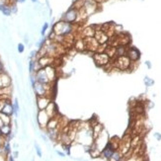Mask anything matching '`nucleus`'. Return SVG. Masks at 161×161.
Wrapping results in <instances>:
<instances>
[{"label":"nucleus","mask_w":161,"mask_h":161,"mask_svg":"<svg viewBox=\"0 0 161 161\" xmlns=\"http://www.w3.org/2000/svg\"><path fill=\"white\" fill-rule=\"evenodd\" d=\"M10 84H11V80L9 76L4 72L0 73V89L10 86Z\"/></svg>","instance_id":"9d476101"},{"label":"nucleus","mask_w":161,"mask_h":161,"mask_svg":"<svg viewBox=\"0 0 161 161\" xmlns=\"http://www.w3.org/2000/svg\"><path fill=\"white\" fill-rule=\"evenodd\" d=\"M127 54H128V58H130L131 60H133V61L139 60V57H140V52L139 51V49H136V48H131L128 51Z\"/></svg>","instance_id":"1a4fd4ad"},{"label":"nucleus","mask_w":161,"mask_h":161,"mask_svg":"<svg viewBox=\"0 0 161 161\" xmlns=\"http://www.w3.org/2000/svg\"><path fill=\"white\" fill-rule=\"evenodd\" d=\"M52 31L58 36H62V37H67L68 35H70L73 31V26L71 23H68L64 20L55 23L52 27Z\"/></svg>","instance_id":"f257e3e1"},{"label":"nucleus","mask_w":161,"mask_h":161,"mask_svg":"<svg viewBox=\"0 0 161 161\" xmlns=\"http://www.w3.org/2000/svg\"><path fill=\"white\" fill-rule=\"evenodd\" d=\"M0 117H1V119H2V121H3L4 124H10L11 123L10 116H7V115H5V114L0 113Z\"/></svg>","instance_id":"6ab92c4d"},{"label":"nucleus","mask_w":161,"mask_h":161,"mask_svg":"<svg viewBox=\"0 0 161 161\" xmlns=\"http://www.w3.org/2000/svg\"><path fill=\"white\" fill-rule=\"evenodd\" d=\"M48 86L49 85L40 83L37 81L36 84H35V86L33 87L37 97H44V96H46V94H48Z\"/></svg>","instance_id":"20e7f679"},{"label":"nucleus","mask_w":161,"mask_h":161,"mask_svg":"<svg viewBox=\"0 0 161 161\" xmlns=\"http://www.w3.org/2000/svg\"><path fill=\"white\" fill-rule=\"evenodd\" d=\"M35 76H36V79H37L38 82L46 84V85H49V84L51 83V80H49L48 73H46L45 67H42V68L38 69L36 71V75Z\"/></svg>","instance_id":"7ed1b4c3"},{"label":"nucleus","mask_w":161,"mask_h":161,"mask_svg":"<svg viewBox=\"0 0 161 161\" xmlns=\"http://www.w3.org/2000/svg\"><path fill=\"white\" fill-rule=\"evenodd\" d=\"M32 2H33V3H36V2H38V0H31Z\"/></svg>","instance_id":"ea45409f"},{"label":"nucleus","mask_w":161,"mask_h":161,"mask_svg":"<svg viewBox=\"0 0 161 161\" xmlns=\"http://www.w3.org/2000/svg\"><path fill=\"white\" fill-rule=\"evenodd\" d=\"M144 83H145L146 86H151V85H153L154 81L152 80V79L149 78V77H145L144 78Z\"/></svg>","instance_id":"5701e85b"},{"label":"nucleus","mask_w":161,"mask_h":161,"mask_svg":"<svg viewBox=\"0 0 161 161\" xmlns=\"http://www.w3.org/2000/svg\"><path fill=\"white\" fill-rule=\"evenodd\" d=\"M11 0H0V11H2L7 5H10Z\"/></svg>","instance_id":"aec40b11"},{"label":"nucleus","mask_w":161,"mask_h":161,"mask_svg":"<svg viewBox=\"0 0 161 161\" xmlns=\"http://www.w3.org/2000/svg\"><path fill=\"white\" fill-rule=\"evenodd\" d=\"M51 58L48 57H41L40 58V60H39V65L40 67H46V66H48L49 65V63H51Z\"/></svg>","instance_id":"ddd939ff"},{"label":"nucleus","mask_w":161,"mask_h":161,"mask_svg":"<svg viewBox=\"0 0 161 161\" xmlns=\"http://www.w3.org/2000/svg\"><path fill=\"white\" fill-rule=\"evenodd\" d=\"M30 81H31V84H32V86H35V84H36L37 82V79H36V76H33V75H31V77H30Z\"/></svg>","instance_id":"a878e982"},{"label":"nucleus","mask_w":161,"mask_h":161,"mask_svg":"<svg viewBox=\"0 0 161 161\" xmlns=\"http://www.w3.org/2000/svg\"><path fill=\"white\" fill-rule=\"evenodd\" d=\"M48 136L49 137V139L51 140H57V136H58V133L57 131V128H49L48 131Z\"/></svg>","instance_id":"4468645a"},{"label":"nucleus","mask_w":161,"mask_h":161,"mask_svg":"<svg viewBox=\"0 0 161 161\" xmlns=\"http://www.w3.org/2000/svg\"><path fill=\"white\" fill-rule=\"evenodd\" d=\"M13 107H14V114H15V116L17 117L18 116V113H19V103H18V99H15V101H14L13 103Z\"/></svg>","instance_id":"a211bd4d"},{"label":"nucleus","mask_w":161,"mask_h":161,"mask_svg":"<svg viewBox=\"0 0 161 161\" xmlns=\"http://www.w3.org/2000/svg\"><path fill=\"white\" fill-rule=\"evenodd\" d=\"M0 131H1V134L4 136H7L8 134L11 133V127H10V124H4L0 128Z\"/></svg>","instance_id":"f8f14e48"},{"label":"nucleus","mask_w":161,"mask_h":161,"mask_svg":"<svg viewBox=\"0 0 161 161\" xmlns=\"http://www.w3.org/2000/svg\"><path fill=\"white\" fill-rule=\"evenodd\" d=\"M48 28H49V24L48 23H45L43 26V28H42V31H41V34H42V36H44V35L46 34V30H48Z\"/></svg>","instance_id":"393cba45"},{"label":"nucleus","mask_w":161,"mask_h":161,"mask_svg":"<svg viewBox=\"0 0 161 161\" xmlns=\"http://www.w3.org/2000/svg\"><path fill=\"white\" fill-rule=\"evenodd\" d=\"M116 54L119 55V57H123L125 54V49L124 46H120L116 49Z\"/></svg>","instance_id":"dca6fc26"},{"label":"nucleus","mask_w":161,"mask_h":161,"mask_svg":"<svg viewBox=\"0 0 161 161\" xmlns=\"http://www.w3.org/2000/svg\"><path fill=\"white\" fill-rule=\"evenodd\" d=\"M116 149H117V146L115 145V143H114L113 141L108 142L106 147H105L104 150H103L104 157L106 158V159H112V157H113L114 153H115Z\"/></svg>","instance_id":"39448f33"},{"label":"nucleus","mask_w":161,"mask_h":161,"mask_svg":"<svg viewBox=\"0 0 161 161\" xmlns=\"http://www.w3.org/2000/svg\"><path fill=\"white\" fill-rule=\"evenodd\" d=\"M146 65H147L148 68H151V63H150V61H146Z\"/></svg>","instance_id":"72a5a7b5"},{"label":"nucleus","mask_w":161,"mask_h":161,"mask_svg":"<svg viewBox=\"0 0 161 161\" xmlns=\"http://www.w3.org/2000/svg\"><path fill=\"white\" fill-rule=\"evenodd\" d=\"M57 153L58 154V155H59V156H61V157H64V156H65V154H64V153H62V152H60V151H57Z\"/></svg>","instance_id":"473e14b6"},{"label":"nucleus","mask_w":161,"mask_h":161,"mask_svg":"<svg viewBox=\"0 0 161 161\" xmlns=\"http://www.w3.org/2000/svg\"><path fill=\"white\" fill-rule=\"evenodd\" d=\"M42 139H43L44 140H45V142H48V139H46V137L45 136H44V134H42Z\"/></svg>","instance_id":"c9c22d12"},{"label":"nucleus","mask_w":161,"mask_h":161,"mask_svg":"<svg viewBox=\"0 0 161 161\" xmlns=\"http://www.w3.org/2000/svg\"><path fill=\"white\" fill-rule=\"evenodd\" d=\"M79 17H80L79 10L77 9V8H75L74 6H71L68 10L66 11V13L63 15L62 20L73 24V23L77 22V19L79 18Z\"/></svg>","instance_id":"f03ea898"},{"label":"nucleus","mask_w":161,"mask_h":161,"mask_svg":"<svg viewBox=\"0 0 161 161\" xmlns=\"http://www.w3.org/2000/svg\"><path fill=\"white\" fill-rule=\"evenodd\" d=\"M24 40H25V43H26V44H28V43H29V39H28V36H25V39H24Z\"/></svg>","instance_id":"e433bc0d"},{"label":"nucleus","mask_w":161,"mask_h":161,"mask_svg":"<svg viewBox=\"0 0 161 161\" xmlns=\"http://www.w3.org/2000/svg\"><path fill=\"white\" fill-rule=\"evenodd\" d=\"M26 0H17V2H19V3H24Z\"/></svg>","instance_id":"4c0bfd02"},{"label":"nucleus","mask_w":161,"mask_h":161,"mask_svg":"<svg viewBox=\"0 0 161 161\" xmlns=\"http://www.w3.org/2000/svg\"><path fill=\"white\" fill-rule=\"evenodd\" d=\"M49 99L46 96L44 97H37V106L39 110H46V108L49 106Z\"/></svg>","instance_id":"6e6552de"},{"label":"nucleus","mask_w":161,"mask_h":161,"mask_svg":"<svg viewBox=\"0 0 161 161\" xmlns=\"http://www.w3.org/2000/svg\"><path fill=\"white\" fill-rule=\"evenodd\" d=\"M36 54H37V51H31V54H30V58H31V59H33V58L36 57Z\"/></svg>","instance_id":"c756f323"},{"label":"nucleus","mask_w":161,"mask_h":161,"mask_svg":"<svg viewBox=\"0 0 161 161\" xmlns=\"http://www.w3.org/2000/svg\"><path fill=\"white\" fill-rule=\"evenodd\" d=\"M36 65H37V62L35 61L34 59H31L30 62H29V71L31 73H33L36 69Z\"/></svg>","instance_id":"f3484780"},{"label":"nucleus","mask_w":161,"mask_h":161,"mask_svg":"<svg viewBox=\"0 0 161 161\" xmlns=\"http://www.w3.org/2000/svg\"><path fill=\"white\" fill-rule=\"evenodd\" d=\"M3 151H4V153L5 155H7V154H9L10 152H11V149H10V144H9V142H6L5 144L3 145Z\"/></svg>","instance_id":"4be33fe9"},{"label":"nucleus","mask_w":161,"mask_h":161,"mask_svg":"<svg viewBox=\"0 0 161 161\" xmlns=\"http://www.w3.org/2000/svg\"><path fill=\"white\" fill-rule=\"evenodd\" d=\"M4 125V123H3V121H2V119H1V117H0V128L2 127V125Z\"/></svg>","instance_id":"f704fd0d"},{"label":"nucleus","mask_w":161,"mask_h":161,"mask_svg":"<svg viewBox=\"0 0 161 161\" xmlns=\"http://www.w3.org/2000/svg\"><path fill=\"white\" fill-rule=\"evenodd\" d=\"M24 49H25V46L23 44H19L18 45V51L20 52V54H22L23 51H24Z\"/></svg>","instance_id":"cd10ccee"},{"label":"nucleus","mask_w":161,"mask_h":161,"mask_svg":"<svg viewBox=\"0 0 161 161\" xmlns=\"http://www.w3.org/2000/svg\"><path fill=\"white\" fill-rule=\"evenodd\" d=\"M2 114H5V115L7 116H12L14 114V107H13V104L10 103V101L6 99L5 100V103L3 105V107H2V110L1 112Z\"/></svg>","instance_id":"0eeeda50"},{"label":"nucleus","mask_w":161,"mask_h":161,"mask_svg":"<svg viewBox=\"0 0 161 161\" xmlns=\"http://www.w3.org/2000/svg\"><path fill=\"white\" fill-rule=\"evenodd\" d=\"M49 119H51V117L48 115V113L46 112V110H39L37 120L41 127H46V125H48Z\"/></svg>","instance_id":"423d86ee"},{"label":"nucleus","mask_w":161,"mask_h":161,"mask_svg":"<svg viewBox=\"0 0 161 161\" xmlns=\"http://www.w3.org/2000/svg\"><path fill=\"white\" fill-rule=\"evenodd\" d=\"M10 8H11V12L12 13H17V6H16V4H12V5H10Z\"/></svg>","instance_id":"c85d7f7f"},{"label":"nucleus","mask_w":161,"mask_h":161,"mask_svg":"<svg viewBox=\"0 0 161 161\" xmlns=\"http://www.w3.org/2000/svg\"><path fill=\"white\" fill-rule=\"evenodd\" d=\"M113 160H121V156H120V154L118 153V152L115 151V153H114L113 157H112Z\"/></svg>","instance_id":"bb28decb"},{"label":"nucleus","mask_w":161,"mask_h":161,"mask_svg":"<svg viewBox=\"0 0 161 161\" xmlns=\"http://www.w3.org/2000/svg\"><path fill=\"white\" fill-rule=\"evenodd\" d=\"M35 147H36V151H37V154L39 157H42L43 156V153H42V150H41V147L37 143H35Z\"/></svg>","instance_id":"b1692460"},{"label":"nucleus","mask_w":161,"mask_h":161,"mask_svg":"<svg viewBox=\"0 0 161 161\" xmlns=\"http://www.w3.org/2000/svg\"><path fill=\"white\" fill-rule=\"evenodd\" d=\"M130 61H131V59L128 58V57H125V55L120 57L118 59V66L121 69H125L130 66V63H131Z\"/></svg>","instance_id":"9b49d317"},{"label":"nucleus","mask_w":161,"mask_h":161,"mask_svg":"<svg viewBox=\"0 0 161 161\" xmlns=\"http://www.w3.org/2000/svg\"><path fill=\"white\" fill-rule=\"evenodd\" d=\"M1 12L3 13V15H5V16H10L11 14H12V12H11V8H10V5H7V6L5 7L4 9L1 11Z\"/></svg>","instance_id":"412c9836"},{"label":"nucleus","mask_w":161,"mask_h":161,"mask_svg":"<svg viewBox=\"0 0 161 161\" xmlns=\"http://www.w3.org/2000/svg\"><path fill=\"white\" fill-rule=\"evenodd\" d=\"M154 137H155V139H156L160 140V139H161V134H160V133H154Z\"/></svg>","instance_id":"7c9ffc66"},{"label":"nucleus","mask_w":161,"mask_h":161,"mask_svg":"<svg viewBox=\"0 0 161 161\" xmlns=\"http://www.w3.org/2000/svg\"><path fill=\"white\" fill-rule=\"evenodd\" d=\"M45 69H46V73H48V76H49V80L52 81V80H54V77H55V72H54V69L52 68V67H51V65L46 66V67H45Z\"/></svg>","instance_id":"2eb2a0df"},{"label":"nucleus","mask_w":161,"mask_h":161,"mask_svg":"<svg viewBox=\"0 0 161 161\" xmlns=\"http://www.w3.org/2000/svg\"><path fill=\"white\" fill-rule=\"evenodd\" d=\"M2 72H4V65H3V63L0 61V73H2Z\"/></svg>","instance_id":"2f4dec72"},{"label":"nucleus","mask_w":161,"mask_h":161,"mask_svg":"<svg viewBox=\"0 0 161 161\" xmlns=\"http://www.w3.org/2000/svg\"><path fill=\"white\" fill-rule=\"evenodd\" d=\"M18 156V151H15L14 152V157H17Z\"/></svg>","instance_id":"58836bf2"}]
</instances>
